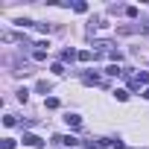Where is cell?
<instances>
[{"mask_svg":"<svg viewBox=\"0 0 149 149\" xmlns=\"http://www.w3.org/2000/svg\"><path fill=\"white\" fill-rule=\"evenodd\" d=\"M24 143H26V146H41L44 140H41L38 134H24Z\"/></svg>","mask_w":149,"mask_h":149,"instance_id":"6da1fadb","label":"cell"},{"mask_svg":"<svg viewBox=\"0 0 149 149\" xmlns=\"http://www.w3.org/2000/svg\"><path fill=\"white\" fill-rule=\"evenodd\" d=\"M64 120H67V126H70V129H79V126H82V120H79V114H67Z\"/></svg>","mask_w":149,"mask_h":149,"instance_id":"7a4b0ae2","label":"cell"},{"mask_svg":"<svg viewBox=\"0 0 149 149\" xmlns=\"http://www.w3.org/2000/svg\"><path fill=\"white\" fill-rule=\"evenodd\" d=\"M82 82H85V85H97V82H100V76H94V73H85Z\"/></svg>","mask_w":149,"mask_h":149,"instance_id":"3957f363","label":"cell"},{"mask_svg":"<svg viewBox=\"0 0 149 149\" xmlns=\"http://www.w3.org/2000/svg\"><path fill=\"white\" fill-rule=\"evenodd\" d=\"M61 58H64V61H73V58H79V53H73V50H64V53H61Z\"/></svg>","mask_w":149,"mask_h":149,"instance_id":"277c9868","label":"cell"},{"mask_svg":"<svg viewBox=\"0 0 149 149\" xmlns=\"http://www.w3.org/2000/svg\"><path fill=\"white\" fill-rule=\"evenodd\" d=\"M91 58H97L91 50H82V53H79V61H91Z\"/></svg>","mask_w":149,"mask_h":149,"instance_id":"5b68a950","label":"cell"},{"mask_svg":"<svg viewBox=\"0 0 149 149\" xmlns=\"http://www.w3.org/2000/svg\"><path fill=\"white\" fill-rule=\"evenodd\" d=\"M105 73H108V76H120V73H123V70H120V67H117V64H111V67H108V70H105Z\"/></svg>","mask_w":149,"mask_h":149,"instance_id":"8992f818","label":"cell"},{"mask_svg":"<svg viewBox=\"0 0 149 149\" xmlns=\"http://www.w3.org/2000/svg\"><path fill=\"white\" fill-rule=\"evenodd\" d=\"M18 100H21V102H26V100H29V91H26V88H21V91H18Z\"/></svg>","mask_w":149,"mask_h":149,"instance_id":"52a82bcc","label":"cell"},{"mask_svg":"<svg viewBox=\"0 0 149 149\" xmlns=\"http://www.w3.org/2000/svg\"><path fill=\"white\" fill-rule=\"evenodd\" d=\"M114 97H117L120 102H126V100H129V94H126V91H114Z\"/></svg>","mask_w":149,"mask_h":149,"instance_id":"ba28073f","label":"cell"},{"mask_svg":"<svg viewBox=\"0 0 149 149\" xmlns=\"http://www.w3.org/2000/svg\"><path fill=\"white\" fill-rule=\"evenodd\" d=\"M3 149H15V140H12V137H6V140H3Z\"/></svg>","mask_w":149,"mask_h":149,"instance_id":"9c48e42d","label":"cell"},{"mask_svg":"<svg viewBox=\"0 0 149 149\" xmlns=\"http://www.w3.org/2000/svg\"><path fill=\"white\" fill-rule=\"evenodd\" d=\"M143 97H146V100H149V88H146V91H143Z\"/></svg>","mask_w":149,"mask_h":149,"instance_id":"30bf717a","label":"cell"}]
</instances>
